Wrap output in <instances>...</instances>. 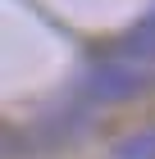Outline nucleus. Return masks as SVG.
I'll use <instances>...</instances> for the list:
<instances>
[{
    "label": "nucleus",
    "mask_w": 155,
    "mask_h": 159,
    "mask_svg": "<svg viewBox=\"0 0 155 159\" xmlns=\"http://www.w3.org/2000/svg\"><path fill=\"white\" fill-rule=\"evenodd\" d=\"M114 155H119V159H155V132H146V136H128Z\"/></svg>",
    "instance_id": "3"
},
{
    "label": "nucleus",
    "mask_w": 155,
    "mask_h": 159,
    "mask_svg": "<svg viewBox=\"0 0 155 159\" xmlns=\"http://www.w3.org/2000/svg\"><path fill=\"white\" fill-rule=\"evenodd\" d=\"M82 86L96 100H119V96H132V91L151 86V73H137L132 64H96V68H87Z\"/></svg>",
    "instance_id": "1"
},
{
    "label": "nucleus",
    "mask_w": 155,
    "mask_h": 159,
    "mask_svg": "<svg viewBox=\"0 0 155 159\" xmlns=\"http://www.w3.org/2000/svg\"><path fill=\"white\" fill-rule=\"evenodd\" d=\"M119 59H155V27H142V32H128L114 50Z\"/></svg>",
    "instance_id": "2"
}]
</instances>
